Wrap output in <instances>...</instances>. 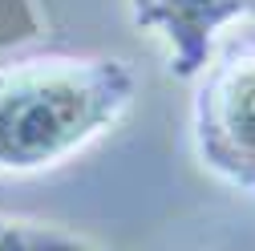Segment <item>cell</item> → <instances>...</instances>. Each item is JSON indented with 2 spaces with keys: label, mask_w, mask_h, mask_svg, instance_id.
Returning <instances> with one entry per match:
<instances>
[{
  "label": "cell",
  "mask_w": 255,
  "mask_h": 251,
  "mask_svg": "<svg viewBox=\"0 0 255 251\" xmlns=\"http://www.w3.org/2000/svg\"><path fill=\"white\" fill-rule=\"evenodd\" d=\"M0 251H114V247L77 235L69 227L45 223V219L0 215Z\"/></svg>",
  "instance_id": "cell-4"
},
{
  "label": "cell",
  "mask_w": 255,
  "mask_h": 251,
  "mask_svg": "<svg viewBox=\"0 0 255 251\" xmlns=\"http://www.w3.org/2000/svg\"><path fill=\"white\" fill-rule=\"evenodd\" d=\"M251 12H255V0H251Z\"/></svg>",
  "instance_id": "cell-5"
},
{
  "label": "cell",
  "mask_w": 255,
  "mask_h": 251,
  "mask_svg": "<svg viewBox=\"0 0 255 251\" xmlns=\"http://www.w3.org/2000/svg\"><path fill=\"white\" fill-rule=\"evenodd\" d=\"M251 12V0H130V16L166 53L174 77L190 81L215 57L227 24Z\"/></svg>",
  "instance_id": "cell-3"
},
{
  "label": "cell",
  "mask_w": 255,
  "mask_h": 251,
  "mask_svg": "<svg viewBox=\"0 0 255 251\" xmlns=\"http://www.w3.org/2000/svg\"><path fill=\"white\" fill-rule=\"evenodd\" d=\"M134 89L122 57L41 53L0 65V174L65 166L126 118Z\"/></svg>",
  "instance_id": "cell-1"
},
{
  "label": "cell",
  "mask_w": 255,
  "mask_h": 251,
  "mask_svg": "<svg viewBox=\"0 0 255 251\" xmlns=\"http://www.w3.org/2000/svg\"><path fill=\"white\" fill-rule=\"evenodd\" d=\"M199 162L243 195H255V45H235L199 69L190 106Z\"/></svg>",
  "instance_id": "cell-2"
}]
</instances>
